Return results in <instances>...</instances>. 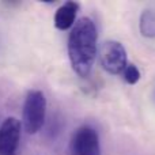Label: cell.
I'll list each match as a JSON object with an SVG mask.
<instances>
[{
	"label": "cell",
	"mask_w": 155,
	"mask_h": 155,
	"mask_svg": "<svg viewBox=\"0 0 155 155\" xmlns=\"http://www.w3.org/2000/svg\"><path fill=\"white\" fill-rule=\"evenodd\" d=\"M22 123L16 117H7L0 125V155H18Z\"/></svg>",
	"instance_id": "obj_5"
},
{
	"label": "cell",
	"mask_w": 155,
	"mask_h": 155,
	"mask_svg": "<svg viewBox=\"0 0 155 155\" xmlns=\"http://www.w3.org/2000/svg\"><path fill=\"white\" fill-rule=\"evenodd\" d=\"M70 155H101L98 132L90 125L76 128L71 136Z\"/></svg>",
	"instance_id": "obj_4"
},
{
	"label": "cell",
	"mask_w": 155,
	"mask_h": 155,
	"mask_svg": "<svg viewBox=\"0 0 155 155\" xmlns=\"http://www.w3.org/2000/svg\"><path fill=\"white\" fill-rule=\"evenodd\" d=\"M101 65L110 75H121L128 64L127 49L120 41H105L99 51Z\"/></svg>",
	"instance_id": "obj_3"
},
{
	"label": "cell",
	"mask_w": 155,
	"mask_h": 155,
	"mask_svg": "<svg viewBox=\"0 0 155 155\" xmlns=\"http://www.w3.org/2000/svg\"><path fill=\"white\" fill-rule=\"evenodd\" d=\"M46 118V98L41 90H30L26 94L22 113V127L30 135L41 131Z\"/></svg>",
	"instance_id": "obj_2"
},
{
	"label": "cell",
	"mask_w": 155,
	"mask_h": 155,
	"mask_svg": "<svg viewBox=\"0 0 155 155\" xmlns=\"http://www.w3.org/2000/svg\"><path fill=\"white\" fill-rule=\"evenodd\" d=\"M140 34L146 38H155V10H144L139 19Z\"/></svg>",
	"instance_id": "obj_7"
},
{
	"label": "cell",
	"mask_w": 155,
	"mask_h": 155,
	"mask_svg": "<svg viewBox=\"0 0 155 155\" xmlns=\"http://www.w3.org/2000/svg\"><path fill=\"white\" fill-rule=\"evenodd\" d=\"M121 75H123L124 80H125L128 84H136V83L140 80L142 74H140V70L137 68V65L128 63V64H127V67H125V70L123 71V74H121Z\"/></svg>",
	"instance_id": "obj_8"
},
{
	"label": "cell",
	"mask_w": 155,
	"mask_h": 155,
	"mask_svg": "<svg viewBox=\"0 0 155 155\" xmlns=\"http://www.w3.org/2000/svg\"><path fill=\"white\" fill-rule=\"evenodd\" d=\"M68 59L75 74L87 78L98 54V30L88 16L78 19L68 35Z\"/></svg>",
	"instance_id": "obj_1"
},
{
	"label": "cell",
	"mask_w": 155,
	"mask_h": 155,
	"mask_svg": "<svg viewBox=\"0 0 155 155\" xmlns=\"http://www.w3.org/2000/svg\"><path fill=\"white\" fill-rule=\"evenodd\" d=\"M78 11H79V3L76 2H65L61 4L54 12V27L61 31L72 29L76 22Z\"/></svg>",
	"instance_id": "obj_6"
}]
</instances>
